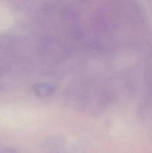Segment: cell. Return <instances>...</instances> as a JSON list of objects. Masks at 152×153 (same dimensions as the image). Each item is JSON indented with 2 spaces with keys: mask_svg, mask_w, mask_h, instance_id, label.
Segmentation results:
<instances>
[{
  "mask_svg": "<svg viewBox=\"0 0 152 153\" xmlns=\"http://www.w3.org/2000/svg\"><path fill=\"white\" fill-rule=\"evenodd\" d=\"M37 90L40 92V94L46 96L49 95L50 93H52V88L49 86V85H40V86H39V88H37Z\"/></svg>",
  "mask_w": 152,
  "mask_h": 153,
  "instance_id": "1",
  "label": "cell"
}]
</instances>
